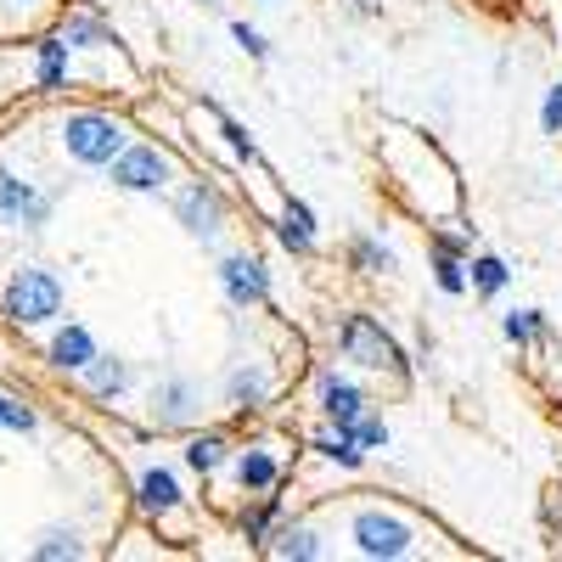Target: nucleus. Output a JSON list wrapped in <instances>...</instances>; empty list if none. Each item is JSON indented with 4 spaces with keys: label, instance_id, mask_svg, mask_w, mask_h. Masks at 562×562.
<instances>
[{
    "label": "nucleus",
    "instance_id": "1",
    "mask_svg": "<svg viewBox=\"0 0 562 562\" xmlns=\"http://www.w3.org/2000/svg\"><path fill=\"white\" fill-rule=\"evenodd\" d=\"M119 479L79 428L0 378V557H97Z\"/></svg>",
    "mask_w": 562,
    "mask_h": 562
},
{
    "label": "nucleus",
    "instance_id": "2",
    "mask_svg": "<svg viewBox=\"0 0 562 562\" xmlns=\"http://www.w3.org/2000/svg\"><path fill=\"white\" fill-rule=\"evenodd\" d=\"M57 7H63V0H0V45L40 34L45 23L57 18Z\"/></svg>",
    "mask_w": 562,
    "mask_h": 562
},
{
    "label": "nucleus",
    "instance_id": "3",
    "mask_svg": "<svg viewBox=\"0 0 562 562\" xmlns=\"http://www.w3.org/2000/svg\"><path fill=\"white\" fill-rule=\"evenodd\" d=\"M344 349H349V355H360L366 366H394V360H400V355H394V344H389V338H383L371 321H349Z\"/></svg>",
    "mask_w": 562,
    "mask_h": 562
},
{
    "label": "nucleus",
    "instance_id": "4",
    "mask_svg": "<svg viewBox=\"0 0 562 562\" xmlns=\"http://www.w3.org/2000/svg\"><path fill=\"white\" fill-rule=\"evenodd\" d=\"M326 411H333V416L344 422V428H349L355 411H360V394H355L349 383H338V378H326Z\"/></svg>",
    "mask_w": 562,
    "mask_h": 562
},
{
    "label": "nucleus",
    "instance_id": "5",
    "mask_svg": "<svg viewBox=\"0 0 562 562\" xmlns=\"http://www.w3.org/2000/svg\"><path fill=\"white\" fill-rule=\"evenodd\" d=\"M479 281H484V288L495 293V288H501V281H506V270H501L495 259H484V265H479Z\"/></svg>",
    "mask_w": 562,
    "mask_h": 562
},
{
    "label": "nucleus",
    "instance_id": "6",
    "mask_svg": "<svg viewBox=\"0 0 562 562\" xmlns=\"http://www.w3.org/2000/svg\"><path fill=\"white\" fill-rule=\"evenodd\" d=\"M192 461H198V467H214V461H220V445H198Z\"/></svg>",
    "mask_w": 562,
    "mask_h": 562
}]
</instances>
